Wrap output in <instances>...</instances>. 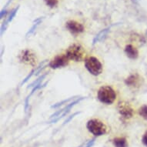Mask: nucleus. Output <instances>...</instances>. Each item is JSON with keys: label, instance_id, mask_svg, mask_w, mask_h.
Instances as JSON below:
<instances>
[{"label": "nucleus", "instance_id": "obj_1", "mask_svg": "<svg viewBox=\"0 0 147 147\" xmlns=\"http://www.w3.org/2000/svg\"><path fill=\"white\" fill-rule=\"evenodd\" d=\"M97 97L102 103L111 105L116 99V92L114 89L108 86H103L99 88L97 93Z\"/></svg>", "mask_w": 147, "mask_h": 147}, {"label": "nucleus", "instance_id": "obj_2", "mask_svg": "<svg viewBox=\"0 0 147 147\" xmlns=\"http://www.w3.org/2000/svg\"><path fill=\"white\" fill-rule=\"evenodd\" d=\"M65 55L67 56L69 60L80 62L85 59L86 51L80 44L74 43L67 49Z\"/></svg>", "mask_w": 147, "mask_h": 147}, {"label": "nucleus", "instance_id": "obj_3", "mask_svg": "<svg viewBox=\"0 0 147 147\" xmlns=\"http://www.w3.org/2000/svg\"><path fill=\"white\" fill-rule=\"evenodd\" d=\"M87 129L96 136H101L107 133V127L102 122L96 119L88 121L86 124Z\"/></svg>", "mask_w": 147, "mask_h": 147}, {"label": "nucleus", "instance_id": "obj_4", "mask_svg": "<svg viewBox=\"0 0 147 147\" xmlns=\"http://www.w3.org/2000/svg\"><path fill=\"white\" fill-rule=\"evenodd\" d=\"M85 67L92 75H100L102 72V65L100 61L94 56H90L85 59Z\"/></svg>", "mask_w": 147, "mask_h": 147}, {"label": "nucleus", "instance_id": "obj_5", "mask_svg": "<svg viewBox=\"0 0 147 147\" xmlns=\"http://www.w3.org/2000/svg\"><path fill=\"white\" fill-rule=\"evenodd\" d=\"M69 59L67 57V56L65 54H61V55H58L56 57H54L49 62V65L52 69H56L66 66L69 64Z\"/></svg>", "mask_w": 147, "mask_h": 147}, {"label": "nucleus", "instance_id": "obj_6", "mask_svg": "<svg viewBox=\"0 0 147 147\" xmlns=\"http://www.w3.org/2000/svg\"><path fill=\"white\" fill-rule=\"evenodd\" d=\"M118 110L120 116L124 120H127L132 118L134 114L133 109L131 107L129 104L125 102H121L119 103Z\"/></svg>", "mask_w": 147, "mask_h": 147}, {"label": "nucleus", "instance_id": "obj_7", "mask_svg": "<svg viewBox=\"0 0 147 147\" xmlns=\"http://www.w3.org/2000/svg\"><path fill=\"white\" fill-rule=\"evenodd\" d=\"M65 27L72 34L77 35V34L82 33L85 30L83 25L80 22L74 21V20H69L65 23Z\"/></svg>", "mask_w": 147, "mask_h": 147}, {"label": "nucleus", "instance_id": "obj_8", "mask_svg": "<svg viewBox=\"0 0 147 147\" xmlns=\"http://www.w3.org/2000/svg\"><path fill=\"white\" fill-rule=\"evenodd\" d=\"M20 59L23 63L31 65H35L36 63V55L31 50H23L20 55Z\"/></svg>", "mask_w": 147, "mask_h": 147}, {"label": "nucleus", "instance_id": "obj_9", "mask_svg": "<svg viewBox=\"0 0 147 147\" xmlns=\"http://www.w3.org/2000/svg\"><path fill=\"white\" fill-rule=\"evenodd\" d=\"M142 81V79L141 78V76L137 73H135V74H132V75L129 76L125 80V83L128 86L133 87V88H138V87L140 86Z\"/></svg>", "mask_w": 147, "mask_h": 147}, {"label": "nucleus", "instance_id": "obj_10", "mask_svg": "<svg viewBox=\"0 0 147 147\" xmlns=\"http://www.w3.org/2000/svg\"><path fill=\"white\" fill-rule=\"evenodd\" d=\"M20 9V6H17V7L14 8L13 9L9 12V14L8 16L7 19L5 20V21H4L3 24H2V26H1V36H3V33H4V32H5L6 29L8 28V26H9V23L12 22L13 19L16 16V15L17 14V12H18V10Z\"/></svg>", "mask_w": 147, "mask_h": 147}, {"label": "nucleus", "instance_id": "obj_11", "mask_svg": "<svg viewBox=\"0 0 147 147\" xmlns=\"http://www.w3.org/2000/svg\"><path fill=\"white\" fill-rule=\"evenodd\" d=\"M125 53L130 59H136L139 56V51L133 45H127L125 48Z\"/></svg>", "mask_w": 147, "mask_h": 147}, {"label": "nucleus", "instance_id": "obj_12", "mask_svg": "<svg viewBox=\"0 0 147 147\" xmlns=\"http://www.w3.org/2000/svg\"><path fill=\"white\" fill-rule=\"evenodd\" d=\"M109 30H110V27H107L106 29H102V30L99 32V33L95 36V38L92 40V45L94 46V45H96V44L99 42H102L103 39H105Z\"/></svg>", "mask_w": 147, "mask_h": 147}, {"label": "nucleus", "instance_id": "obj_13", "mask_svg": "<svg viewBox=\"0 0 147 147\" xmlns=\"http://www.w3.org/2000/svg\"><path fill=\"white\" fill-rule=\"evenodd\" d=\"M115 147H128L127 140L125 137H116L113 140Z\"/></svg>", "mask_w": 147, "mask_h": 147}, {"label": "nucleus", "instance_id": "obj_14", "mask_svg": "<svg viewBox=\"0 0 147 147\" xmlns=\"http://www.w3.org/2000/svg\"><path fill=\"white\" fill-rule=\"evenodd\" d=\"M43 18L44 17H40V18H38V19H36V20L34 21L33 24H32V26L29 29V31L27 32L26 37H29V36H31L32 34L34 32H35V30L36 29V28H37V26L42 22V21L43 20Z\"/></svg>", "mask_w": 147, "mask_h": 147}, {"label": "nucleus", "instance_id": "obj_15", "mask_svg": "<svg viewBox=\"0 0 147 147\" xmlns=\"http://www.w3.org/2000/svg\"><path fill=\"white\" fill-rule=\"evenodd\" d=\"M77 98H79V96H73V97H71V98H68V99H64V100H63V101L59 102H57V103L54 104V105H53V106H51V108H53V109L59 108V107H60L61 106H63V104L69 103V102H71L73 101V100H75V99H77Z\"/></svg>", "mask_w": 147, "mask_h": 147}, {"label": "nucleus", "instance_id": "obj_16", "mask_svg": "<svg viewBox=\"0 0 147 147\" xmlns=\"http://www.w3.org/2000/svg\"><path fill=\"white\" fill-rule=\"evenodd\" d=\"M138 113L140 114V116L143 118L144 119L147 120V105H143L139 109Z\"/></svg>", "mask_w": 147, "mask_h": 147}, {"label": "nucleus", "instance_id": "obj_17", "mask_svg": "<svg viewBox=\"0 0 147 147\" xmlns=\"http://www.w3.org/2000/svg\"><path fill=\"white\" fill-rule=\"evenodd\" d=\"M46 74H44V75H42L39 78V79H37V80H36L35 81H34L32 83H31V84L29 85V86H28V88H34L35 86H39V85L41 84V82H42V80L45 79V77H46Z\"/></svg>", "mask_w": 147, "mask_h": 147}, {"label": "nucleus", "instance_id": "obj_18", "mask_svg": "<svg viewBox=\"0 0 147 147\" xmlns=\"http://www.w3.org/2000/svg\"><path fill=\"white\" fill-rule=\"evenodd\" d=\"M45 3L50 8H54L58 5V0H45Z\"/></svg>", "mask_w": 147, "mask_h": 147}, {"label": "nucleus", "instance_id": "obj_19", "mask_svg": "<svg viewBox=\"0 0 147 147\" xmlns=\"http://www.w3.org/2000/svg\"><path fill=\"white\" fill-rule=\"evenodd\" d=\"M95 141L96 140L95 139H92V140H90L89 141H87L86 142H85L82 146H80V147H92L95 143Z\"/></svg>", "mask_w": 147, "mask_h": 147}, {"label": "nucleus", "instance_id": "obj_20", "mask_svg": "<svg viewBox=\"0 0 147 147\" xmlns=\"http://www.w3.org/2000/svg\"><path fill=\"white\" fill-rule=\"evenodd\" d=\"M34 74H36V69H33V70H32L31 72H30V73H29V75L27 76L25 78L24 80L22 81V84H21V85L25 84L26 82H28V81H29V79H31V77H32V76L34 75Z\"/></svg>", "mask_w": 147, "mask_h": 147}, {"label": "nucleus", "instance_id": "obj_21", "mask_svg": "<svg viewBox=\"0 0 147 147\" xmlns=\"http://www.w3.org/2000/svg\"><path fill=\"white\" fill-rule=\"evenodd\" d=\"M80 113H81L80 112H77V113H75L72 114V116H70L69 117V118H68L67 119H66V120L65 121V122H64V123H63V125H65V124H67V123H69V122H70V121L72 120V119L74 118V117H75L76 116H77V115H79V114H80Z\"/></svg>", "mask_w": 147, "mask_h": 147}, {"label": "nucleus", "instance_id": "obj_22", "mask_svg": "<svg viewBox=\"0 0 147 147\" xmlns=\"http://www.w3.org/2000/svg\"><path fill=\"white\" fill-rule=\"evenodd\" d=\"M142 143H143V145H144L145 146L147 147V131L144 133V135L142 136Z\"/></svg>", "mask_w": 147, "mask_h": 147}, {"label": "nucleus", "instance_id": "obj_23", "mask_svg": "<svg viewBox=\"0 0 147 147\" xmlns=\"http://www.w3.org/2000/svg\"><path fill=\"white\" fill-rule=\"evenodd\" d=\"M7 14V10H6V9H3L1 10V12H0V18L1 19H3V17L5 16V15Z\"/></svg>", "mask_w": 147, "mask_h": 147}, {"label": "nucleus", "instance_id": "obj_24", "mask_svg": "<svg viewBox=\"0 0 147 147\" xmlns=\"http://www.w3.org/2000/svg\"><path fill=\"white\" fill-rule=\"evenodd\" d=\"M146 36H147V30H146Z\"/></svg>", "mask_w": 147, "mask_h": 147}]
</instances>
